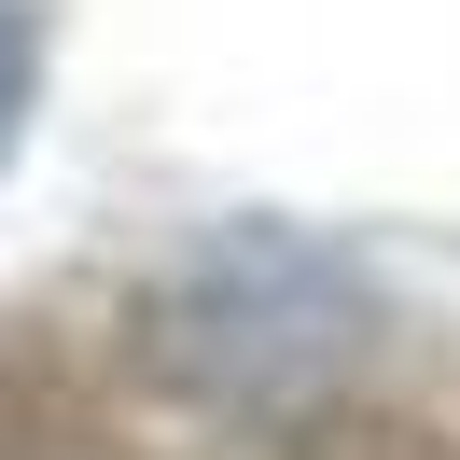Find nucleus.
<instances>
[{"label":"nucleus","mask_w":460,"mask_h":460,"mask_svg":"<svg viewBox=\"0 0 460 460\" xmlns=\"http://www.w3.org/2000/svg\"><path fill=\"white\" fill-rule=\"evenodd\" d=\"M14 126H29V14L0 0V168H14Z\"/></svg>","instance_id":"1"}]
</instances>
